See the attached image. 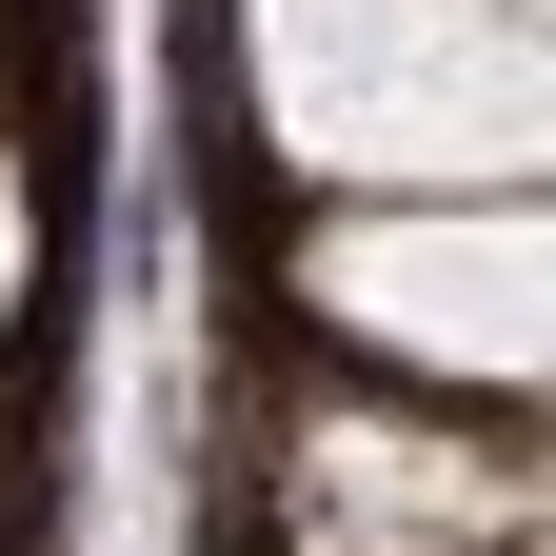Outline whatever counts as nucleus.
Segmentation results:
<instances>
[{
  "mask_svg": "<svg viewBox=\"0 0 556 556\" xmlns=\"http://www.w3.org/2000/svg\"><path fill=\"white\" fill-rule=\"evenodd\" d=\"M239 119L318 199L536 179V0H239Z\"/></svg>",
  "mask_w": 556,
  "mask_h": 556,
  "instance_id": "f257e3e1",
  "label": "nucleus"
},
{
  "mask_svg": "<svg viewBox=\"0 0 556 556\" xmlns=\"http://www.w3.org/2000/svg\"><path fill=\"white\" fill-rule=\"evenodd\" d=\"M278 318L358 378L417 397H517L556 358V239H536V179H417V199H318L278 239Z\"/></svg>",
  "mask_w": 556,
  "mask_h": 556,
  "instance_id": "f03ea898",
  "label": "nucleus"
},
{
  "mask_svg": "<svg viewBox=\"0 0 556 556\" xmlns=\"http://www.w3.org/2000/svg\"><path fill=\"white\" fill-rule=\"evenodd\" d=\"M278 497L338 517V536H497V556H536V417L517 397L358 378V397L278 417Z\"/></svg>",
  "mask_w": 556,
  "mask_h": 556,
  "instance_id": "7ed1b4c3",
  "label": "nucleus"
},
{
  "mask_svg": "<svg viewBox=\"0 0 556 556\" xmlns=\"http://www.w3.org/2000/svg\"><path fill=\"white\" fill-rule=\"evenodd\" d=\"M21 278H40V179H21V139H0V318H21Z\"/></svg>",
  "mask_w": 556,
  "mask_h": 556,
  "instance_id": "20e7f679",
  "label": "nucleus"
},
{
  "mask_svg": "<svg viewBox=\"0 0 556 556\" xmlns=\"http://www.w3.org/2000/svg\"><path fill=\"white\" fill-rule=\"evenodd\" d=\"M299 556H497V536H338V517H299Z\"/></svg>",
  "mask_w": 556,
  "mask_h": 556,
  "instance_id": "39448f33",
  "label": "nucleus"
}]
</instances>
